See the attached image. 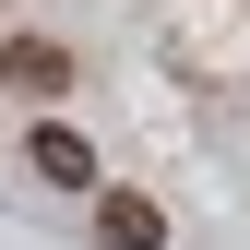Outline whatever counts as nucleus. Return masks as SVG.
<instances>
[{"label": "nucleus", "mask_w": 250, "mask_h": 250, "mask_svg": "<svg viewBox=\"0 0 250 250\" xmlns=\"http://www.w3.org/2000/svg\"><path fill=\"white\" fill-rule=\"evenodd\" d=\"M36 167L60 179V191H96V143H83V131H60V119L36 131Z\"/></svg>", "instance_id": "f257e3e1"}, {"label": "nucleus", "mask_w": 250, "mask_h": 250, "mask_svg": "<svg viewBox=\"0 0 250 250\" xmlns=\"http://www.w3.org/2000/svg\"><path fill=\"white\" fill-rule=\"evenodd\" d=\"M155 238H167V214L143 191H107V250H155Z\"/></svg>", "instance_id": "f03ea898"}, {"label": "nucleus", "mask_w": 250, "mask_h": 250, "mask_svg": "<svg viewBox=\"0 0 250 250\" xmlns=\"http://www.w3.org/2000/svg\"><path fill=\"white\" fill-rule=\"evenodd\" d=\"M0 72H12V83H60V48H36V36H12V48H0Z\"/></svg>", "instance_id": "7ed1b4c3"}]
</instances>
